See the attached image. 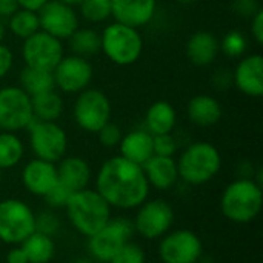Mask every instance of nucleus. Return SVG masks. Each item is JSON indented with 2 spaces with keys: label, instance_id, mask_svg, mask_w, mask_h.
Masks as SVG:
<instances>
[{
  "label": "nucleus",
  "instance_id": "obj_32",
  "mask_svg": "<svg viewBox=\"0 0 263 263\" xmlns=\"http://www.w3.org/2000/svg\"><path fill=\"white\" fill-rule=\"evenodd\" d=\"M247 48H248V40L245 34L237 29L228 31L220 42V51H223L228 57H242Z\"/></svg>",
  "mask_w": 263,
  "mask_h": 263
},
{
  "label": "nucleus",
  "instance_id": "obj_35",
  "mask_svg": "<svg viewBox=\"0 0 263 263\" xmlns=\"http://www.w3.org/2000/svg\"><path fill=\"white\" fill-rule=\"evenodd\" d=\"M60 228V220L52 211H43L35 214V231L52 237Z\"/></svg>",
  "mask_w": 263,
  "mask_h": 263
},
{
  "label": "nucleus",
  "instance_id": "obj_29",
  "mask_svg": "<svg viewBox=\"0 0 263 263\" xmlns=\"http://www.w3.org/2000/svg\"><path fill=\"white\" fill-rule=\"evenodd\" d=\"M25 146L15 133L0 131V170H11L20 163Z\"/></svg>",
  "mask_w": 263,
  "mask_h": 263
},
{
  "label": "nucleus",
  "instance_id": "obj_40",
  "mask_svg": "<svg viewBox=\"0 0 263 263\" xmlns=\"http://www.w3.org/2000/svg\"><path fill=\"white\" fill-rule=\"evenodd\" d=\"M251 35L256 40L257 45L263 43V9L260 8L253 17H251Z\"/></svg>",
  "mask_w": 263,
  "mask_h": 263
},
{
  "label": "nucleus",
  "instance_id": "obj_5",
  "mask_svg": "<svg viewBox=\"0 0 263 263\" xmlns=\"http://www.w3.org/2000/svg\"><path fill=\"white\" fill-rule=\"evenodd\" d=\"M102 52L119 66L134 65L143 52V37L137 28L114 22L100 34Z\"/></svg>",
  "mask_w": 263,
  "mask_h": 263
},
{
  "label": "nucleus",
  "instance_id": "obj_33",
  "mask_svg": "<svg viewBox=\"0 0 263 263\" xmlns=\"http://www.w3.org/2000/svg\"><path fill=\"white\" fill-rule=\"evenodd\" d=\"M145 251L140 245L134 243V242H128L125 243L116 254L114 257L109 260V263H145Z\"/></svg>",
  "mask_w": 263,
  "mask_h": 263
},
{
  "label": "nucleus",
  "instance_id": "obj_26",
  "mask_svg": "<svg viewBox=\"0 0 263 263\" xmlns=\"http://www.w3.org/2000/svg\"><path fill=\"white\" fill-rule=\"evenodd\" d=\"M29 263H49L54 259L55 245L52 237L34 231L28 239L20 243Z\"/></svg>",
  "mask_w": 263,
  "mask_h": 263
},
{
  "label": "nucleus",
  "instance_id": "obj_23",
  "mask_svg": "<svg viewBox=\"0 0 263 263\" xmlns=\"http://www.w3.org/2000/svg\"><path fill=\"white\" fill-rule=\"evenodd\" d=\"M120 156L126 160L143 166L153 156V136L146 129H134L122 136L119 143Z\"/></svg>",
  "mask_w": 263,
  "mask_h": 263
},
{
  "label": "nucleus",
  "instance_id": "obj_44",
  "mask_svg": "<svg viewBox=\"0 0 263 263\" xmlns=\"http://www.w3.org/2000/svg\"><path fill=\"white\" fill-rule=\"evenodd\" d=\"M59 2H62L65 5H69V6H79L82 0H59Z\"/></svg>",
  "mask_w": 263,
  "mask_h": 263
},
{
  "label": "nucleus",
  "instance_id": "obj_37",
  "mask_svg": "<svg viewBox=\"0 0 263 263\" xmlns=\"http://www.w3.org/2000/svg\"><path fill=\"white\" fill-rule=\"evenodd\" d=\"M71 191H68L63 185L57 183L43 199L46 200V203L51 208H65V205L68 203L69 197H71Z\"/></svg>",
  "mask_w": 263,
  "mask_h": 263
},
{
  "label": "nucleus",
  "instance_id": "obj_7",
  "mask_svg": "<svg viewBox=\"0 0 263 263\" xmlns=\"http://www.w3.org/2000/svg\"><path fill=\"white\" fill-rule=\"evenodd\" d=\"M72 116L79 128L97 134V131L111 122V102L103 91L86 88L77 94Z\"/></svg>",
  "mask_w": 263,
  "mask_h": 263
},
{
  "label": "nucleus",
  "instance_id": "obj_9",
  "mask_svg": "<svg viewBox=\"0 0 263 263\" xmlns=\"http://www.w3.org/2000/svg\"><path fill=\"white\" fill-rule=\"evenodd\" d=\"M34 122L31 97L20 86L0 89V131L17 133Z\"/></svg>",
  "mask_w": 263,
  "mask_h": 263
},
{
  "label": "nucleus",
  "instance_id": "obj_3",
  "mask_svg": "<svg viewBox=\"0 0 263 263\" xmlns=\"http://www.w3.org/2000/svg\"><path fill=\"white\" fill-rule=\"evenodd\" d=\"M65 210L74 230L85 237L94 236L111 219V206L96 190L89 188L72 193Z\"/></svg>",
  "mask_w": 263,
  "mask_h": 263
},
{
  "label": "nucleus",
  "instance_id": "obj_42",
  "mask_svg": "<svg viewBox=\"0 0 263 263\" xmlns=\"http://www.w3.org/2000/svg\"><path fill=\"white\" fill-rule=\"evenodd\" d=\"M18 9L17 0H0V18H9Z\"/></svg>",
  "mask_w": 263,
  "mask_h": 263
},
{
  "label": "nucleus",
  "instance_id": "obj_48",
  "mask_svg": "<svg viewBox=\"0 0 263 263\" xmlns=\"http://www.w3.org/2000/svg\"><path fill=\"white\" fill-rule=\"evenodd\" d=\"M0 179H2V170H0Z\"/></svg>",
  "mask_w": 263,
  "mask_h": 263
},
{
  "label": "nucleus",
  "instance_id": "obj_24",
  "mask_svg": "<svg viewBox=\"0 0 263 263\" xmlns=\"http://www.w3.org/2000/svg\"><path fill=\"white\" fill-rule=\"evenodd\" d=\"M177 123V114L171 103L165 100L154 102L145 114V129L151 136L171 134Z\"/></svg>",
  "mask_w": 263,
  "mask_h": 263
},
{
  "label": "nucleus",
  "instance_id": "obj_25",
  "mask_svg": "<svg viewBox=\"0 0 263 263\" xmlns=\"http://www.w3.org/2000/svg\"><path fill=\"white\" fill-rule=\"evenodd\" d=\"M34 120L57 122L63 112V99L55 89H49L31 97Z\"/></svg>",
  "mask_w": 263,
  "mask_h": 263
},
{
  "label": "nucleus",
  "instance_id": "obj_43",
  "mask_svg": "<svg viewBox=\"0 0 263 263\" xmlns=\"http://www.w3.org/2000/svg\"><path fill=\"white\" fill-rule=\"evenodd\" d=\"M48 2L49 0H17V5L22 9H28V11L39 12Z\"/></svg>",
  "mask_w": 263,
  "mask_h": 263
},
{
  "label": "nucleus",
  "instance_id": "obj_31",
  "mask_svg": "<svg viewBox=\"0 0 263 263\" xmlns=\"http://www.w3.org/2000/svg\"><path fill=\"white\" fill-rule=\"evenodd\" d=\"M80 14L86 22L102 23L111 17V0H82Z\"/></svg>",
  "mask_w": 263,
  "mask_h": 263
},
{
  "label": "nucleus",
  "instance_id": "obj_19",
  "mask_svg": "<svg viewBox=\"0 0 263 263\" xmlns=\"http://www.w3.org/2000/svg\"><path fill=\"white\" fill-rule=\"evenodd\" d=\"M185 52L194 66H210L220 52V42L211 31H196L186 40Z\"/></svg>",
  "mask_w": 263,
  "mask_h": 263
},
{
  "label": "nucleus",
  "instance_id": "obj_28",
  "mask_svg": "<svg viewBox=\"0 0 263 263\" xmlns=\"http://www.w3.org/2000/svg\"><path fill=\"white\" fill-rule=\"evenodd\" d=\"M68 40H69V48L72 54L85 57V59L99 54L102 49L100 32L91 28H79Z\"/></svg>",
  "mask_w": 263,
  "mask_h": 263
},
{
  "label": "nucleus",
  "instance_id": "obj_47",
  "mask_svg": "<svg viewBox=\"0 0 263 263\" xmlns=\"http://www.w3.org/2000/svg\"><path fill=\"white\" fill-rule=\"evenodd\" d=\"M72 263H92L89 259H76Z\"/></svg>",
  "mask_w": 263,
  "mask_h": 263
},
{
  "label": "nucleus",
  "instance_id": "obj_4",
  "mask_svg": "<svg viewBox=\"0 0 263 263\" xmlns=\"http://www.w3.org/2000/svg\"><path fill=\"white\" fill-rule=\"evenodd\" d=\"M176 162L179 179L194 186L211 182L222 168V156L210 142H194L188 145Z\"/></svg>",
  "mask_w": 263,
  "mask_h": 263
},
{
  "label": "nucleus",
  "instance_id": "obj_1",
  "mask_svg": "<svg viewBox=\"0 0 263 263\" xmlns=\"http://www.w3.org/2000/svg\"><path fill=\"white\" fill-rule=\"evenodd\" d=\"M149 188L143 168L122 156L108 159L96 177V191L111 208L134 210L140 206L148 199Z\"/></svg>",
  "mask_w": 263,
  "mask_h": 263
},
{
  "label": "nucleus",
  "instance_id": "obj_21",
  "mask_svg": "<svg viewBox=\"0 0 263 263\" xmlns=\"http://www.w3.org/2000/svg\"><path fill=\"white\" fill-rule=\"evenodd\" d=\"M142 168L149 186L159 191L171 190L179 182L177 162L174 157L153 156Z\"/></svg>",
  "mask_w": 263,
  "mask_h": 263
},
{
  "label": "nucleus",
  "instance_id": "obj_8",
  "mask_svg": "<svg viewBox=\"0 0 263 263\" xmlns=\"http://www.w3.org/2000/svg\"><path fill=\"white\" fill-rule=\"evenodd\" d=\"M29 145L35 159L51 163L62 160L68 149V136L55 122L34 120L29 126Z\"/></svg>",
  "mask_w": 263,
  "mask_h": 263
},
{
  "label": "nucleus",
  "instance_id": "obj_17",
  "mask_svg": "<svg viewBox=\"0 0 263 263\" xmlns=\"http://www.w3.org/2000/svg\"><path fill=\"white\" fill-rule=\"evenodd\" d=\"M157 0H111V17L114 22L143 28L156 15Z\"/></svg>",
  "mask_w": 263,
  "mask_h": 263
},
{
  "label": "nucleus",
  "instance_id": "obj_12",
  "mask_svg": "<svg viewBox=\"0 0 263 263\" xmlns=\"http://www.w3.org/2000/svg\"><path fill=\"white\" fill-rule=\"evenodd\" d=\"M159 257L163 263H199L203 257V243L190 230L168 231L160 239Z\"/></svg>",
  "mask_w": 263,
  "mask_h": 263
},
{
  "label": "nucleus",
  "instance_id": "obj_20",
  "mask_svg": "<svg viewBox=\"0 0 263 263\" xmlns=\"http://www.w3.org/2000/svg\"><path fill=\"white\" fill-rule=\"evenodd\" d=\"M59 162L60 163L57 166V174L60 185H63L71 193H77L88 188L91 182V166L85 159L69 156L63 157Z\"/></svg>",
  "mask_w": 263,
  "mask_h": 263
},
{
  "label": "nucleus",
  "instance_id": "obj_2",
  "mask_svg": "<svg viewBox=\"0 0 263 263\" xmlns=\"http://www.w3.org/2000/svg\"><path fill=\"white\" fill-rule=\"evenodd\" d=\"M263 206L262 185L253 177H240L231 182L222 193V214L234 223H250L256 220Z\"/></svg>",
  "mask_w": 263,
  "mask_h": 263
},
{
  "label": "nucleus",
  "instance_id": "obj_46",
  "mask_svg": "<svg viewBox=\"0 0 263 263\" xmlns=\"http://www.w3.org/2000/svg\"><path fill=\"white\" fill-rule=\"evenodd\" d=\"M177 3H182V5H193V3H196V2H199V0H176Z\"/></svg>",
  "mask_w": 263,
  "mask_h": 263
},
{
  "label": "nucleus",
  "instance_id": "obj_45",
  "mask_svg": "<svg viewBox=\"0 0 263 263\" xmlns=\"http://www.w3.org/2000/svg\"><path fill=\"white\" fill-rule=\"evenodd\" d=\"M3 37H5V25H3V20L0 18V43H2Z\"/></svg>",
  "mask_w": 263,
  "mask_h": 263
},
{
  "label": "nucleus",
  "instance_id": "obj_16",
  "mask_svg": "<svg viewBox=\"0 0 263 263\" xmlns=\"http://www.w3.org/2000/svg\"><path fill=\"white\" fill-rule=\"evenodd\" d=\"M22 183L31 194L45 197L59 183L55 163L42 159L29 160L22 170Z\"/></svg>",
  "mask_w": 263,
  "mask_h": 263
},
{
  "label": "nucleus",
  "instance_id": "obj_27",
  "mask_svg": "<svg viewBox=\"0 0 263 263\" xmlns=\"http://www.w3.org/2000/svg\"><path fill=\"white\" fill-rule=\"evenodd\" d=\"M20 88L29 97L49 91V89H55L52 71L25 66L20 72Z\"/></svg>",
  "mask_w": 263,
  "mask_h": 263
},
{
  "label": "nucleus",
  "instance_id": "obj_10",
  "mask_svg": "<svg viewBox=\"0 0 263 263\" xmlns=\"http://www.w3.org/2000/svg\"><path fill=\"white\" fill-rule=\"evenodd\" d=\"M133 234L134 227L131 220L125 217L109 219L100 231L88 237V251L96 260L109 263L114 254L131 240Z\"/></svg>",
  "mask_w": 263,
  "mask_h": 263
},
{
  "label": "nucleus",
  "instance_id": "obj_41",
  "mask_svg": "<svg viewBox=\"0 0 263 263\" xmlns=\"http://www.w3.org/2000/svg\"><path fill=\"white\" fill-rule=\"evenodd\" d=\"M6 263H29L26 259V254L25 251L22 250L20 245H14L8 254H6Z\"/></svg>",
  "mask_w": 263,
  "mask_h": 263
},
{
  "label": "nucleus",
  "instance_id": "obj_6",
  "mask_svg": "<svg viewBox=\"0 0 263 263\" xmlns=\"http://www.w3.org/2000/svg\"><path fill=\"white\" fill-rule=\"evenodd\" d=\"M35 231V214L23 200L6 199L0 202V240L20 245Z\"/></svg>",
  "mask_w": 263,
  "mask_h": 263
},
{
  "label": "nucleus",
  "instance_id": "obj_30",
  "mask_svg": "<svg viewBox=\"0 0 263 263\" xmlns=\"http://www.w3.org/2000/svg\"><path fill=\"white\" fill-rule=\"evenodd\" d=\"M8 28H9V31H11L15 37L25 40V39H28L29 35L35 34L37 31H40L39 14L34 12V11H28V9L18 8V9L9 17Z\"/></svg>",
  "mask_w": 263,
  "mask_h": 263
},
{
  "label": "nucleus",
  "instance_id": "obj_38",
  "mask_svg": "<svg viewBox=\"0 0 263 263\" xmlns=\"http://www.w3.org/2000/svg\"><path fill=\"white\" fill-rule=\"evenodd\" d=\"M231 9L239 17L251 18L260 9V3H259V0H233Z\"/></svg>",
  "mask_w": 263,
  "mask_h": 263
},
{
  "label": "nucleus",
  "instance_id": "obj_22",
  "mask_svg": "<svg viewBox=\"0 0 263 263\" xmlns=\"http://www.w3.org/2000/svg\"><path fill=\"white\" fill-rule=\"evenodd\" d=\"M186 114L193 125L199 128H210L220 122L223 109L216 97L210 94H197L188 102Z\"/></svg>",
  "mask_w": 263,
  "mask_h": 263
},
{
  "label": "nucleus",
  "instance_id": "obj_18",
  "mask_svg": "<svg viewBox=\"0 0 263 263\" xmlns=\"http://www.w3.org/2000/svg\"><path fill=\"white\" fill-rule=\"evenodd\" d=\"M231 76L234 86L242 94L254 99L263 94V57L260 54L243 57Z\"/></svg>",
  "mask_w": 263,
  "mask_h": 263
},
{
  "label": "nucleus",
  "instance_id": "obj_39",
  "mask_svg": "<svg viewBox=\"0 0 263 263\" xmlns=\"http://www.w3.org/2000/svg\"><path fill=\"white\" fill-rule=\"evenodd\" d=\"M12 63H14L12 51L6 45L0 43V80L8 76V72L12 68Z\"/></svg>",
  "mask_w": 263,
  "mask_h": 263
},
{
  "label": "nucleus",
  "instance_id": "obj_34",
  "mask_svg": "<svg viewBox=\"0 0 263 263\" xmlns=\"http://www.w3.org/2000/svg\"><path fill=\"white\" fill-rule=\"evenodd\" d=\"M177 140L173 137V134H160V136H153V149L154 156H162V157H174L177 153Z\"/></svg>",
  "mask_w": 263,
  "mask_h": 263
},
{
  "label": "nucleus",
  "instance_id": "obj_11",
  "mask_svg": "<svg viewBox=\"0 0 263 263\" xmlns=\"http://www.w3.org/2000/svg\"><path fill=\"white\" fill-rule=\"evenodd\" d=\"M173 223L174 210L162 199H146L140 206H137V213L133 220L134 231L148 240L162 239L171 230Z\"/></svg>",
  "mask_w": 263,
  "mask_h": 263
},
{
  "label": "nucleus",
  "instance_id": "obj_36",
  "mask_svg": "<svg viewBox=\"0 0 263 263\" xmlns=\"http://www.w3.org/2000/svg\"><path fill=\"white\" fill-rule=\"evenodd\" d=\"M122 131L117 125L114 123H106L100 131H97V137H99V142L100 145L106 146V148H114V146H119L120 140H122Z\"/></svg>",
  "mask_w": 263,
  "mask_h": 263
},
{
  "label": "nucleus",
  "instance_id": "obj_15",
  "mask_svg": "<svg viewBox=\"0 0 263 263\" xmlns=\"http://www.w3.org/2000/svg\"><path fill=\"white\" fill-rule=\"evenodd\" d=\"M40 29L59 40H68L80 26L79 14L74 6L65 5L59 0H49L39 12Z\"/></svg>",
  "mask_w": 263,
  "mask_h": 263
},
{
  "label": "nucleus",
  "instance_id": "obj_13",
  "mask_svg": "<svg viewBox=\"0 0 263 263\" xmlns=\"http://www.w3.org/2000/svg\"><path fill=\"white\" fill-rule=\"evenodd\" d=\"M63 55L65 51L62 40L49 35L42 29L23 40L22 59L25 66L52 71Z\"/></svg>",
  "mask_w": 263,
  "mask_h": 263
},
{
  "label": "nucleus",
  "instance_id": "obj_14",
  "mask_svg": "<svg viewBox=\"0 0 263 263\" xmlns=\"http://www.w3.org/2000/svg\"><path fill=\"white\" fill-rule=\"evenodd\" d=\"M54 85L62 92L66 94H79L89 88L94 69L88 59L71 54L63 55L57 66L52 69Z\"/></svg>",
  "mask_w": 263,
  "mask_h": 263
}]
</instances>
